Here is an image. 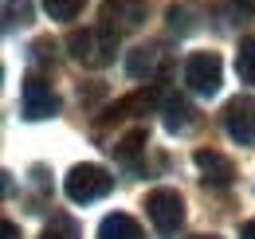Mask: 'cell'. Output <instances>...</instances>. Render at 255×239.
I'll return each instance as SVG.
<instances>
[{"instance_id": "18", "label": "cell", "mask_w": 255, "mask_h": 239, "mask_svg": "<svg viewBox=\"0 0 255 239\" xmlns=\"http://www.w3.org/2000/svg\"><path fill=\"white\" fill-rule=\"evenodd\" d=\"M28 63H32V67H47V63H55V43H51L47 35L35 39L32 51H28Z\"/></svg>"}, {"instance_id": "13", "label": "cell", "mask_w": 255, "mask_h": 239, "mask_svg": "<svg viewBox=\"0 0 255 239\" xmlns=\"http://www.w3.org/2000/svg\"><path fill=\"white\" fill-rule=\"evenodd\" d=\"M236 75H240V83L255 87V35H244L236 47Z\"/></svg>"}, {"instance_id": "2", "label": "cell", "mask_w": 255, "mask_h": 239, "mask_svg": "<svg viewBox=\"0 0 255 239\" xmlns=\"http://www.w3.org/2000/svg\"><path fill=\"white\" fill-rule=\"evenodd\" d=\"M114 188V177L102 169V165H75L63 180V192L75 200V204H95L106 192Z\"/></svg>"}, {"instance_id": "15", "label": "cell", "mask_w": 255, "mask_h": 239, "mask_svg": "<svg viewBox=\"0 0 255 239\" xmlns=\"http://www.w3.org/2000/svg\"><path fill=\"white\" fill-rule=\"evenodd\" d=\"M165 16H169V28L177 31V35H189V31L196 28V20H192V16H196V8H192V4H173Z\"/></svg>"}, {"instance_id": "11", "label": "cell", "mask_w": 255, "mask_h": 239, "mask_svg": "<svg viewBox=\"0 0 255 239\" xmlns=\"http://www.w3.org/2000/svg\"><path fill=\"white\" fill-rule=\"evenodd\" d=\"M145 145H149V129H145V125H133L126 137L110 141L106 149L114 153V157H118L122 165H133V161H137V153H145Z\"/></svg>"}, {"instance_id": "6", "label": "cell", "mask_w": 255, "mask_h": 239, "mask_svg": "<svg viewBox=\"0 0 255 239\" xmlns=\"http://www.w3.org/2000/svg\"><path fill=\"white\" fill-rule=\"evenodd\" d=\"M224 129L236 145H255V98L252 94H236L224 106Z\"/></svg>"}, {"instance_id": "4", "label": "cell", "mask_w": 255, "mask_h": 239, "mask_svg": "<svg viewBox=\"0 0 255 239\" xmlns=\"http://www.w3.org/2000/svg\"><path fill=\"white\" fill-rule=\"evenodd\" d=\"M20 106H24V118L28 121H43V118H55V114H59V98H55L51 83H47L39 71H32V75L24 79Z\"/></svg>"}, {"instance_id": "7", "label": "cell", "mask_w": 255, "mask_h": 239, "mask_svg": "<svg viewBox=\"0 0 255 239\" xmlns=\"http://www.w3.org/2000/svg\"><path fill=\"white\" fill-rule=\"evenodd\" d=\"M145 0H102V24L114 28L118 35L122 31H133L145 24Z\"/></svg>"}, {"instance_id": "14", "label": "cell", "mask_w": 255, "mask_h": 239, "mask_svg": "<svg viewBox=\"0 0 255 239\" xmlns=\"http://www.w3.org/2000/svg\"><path fill=\"white\" fill-rule=\"evenodd\" d=\"M39 239H83V232H79V224H75L71 216L55 212V216L47 220V228H43V236H39Z\"/></svg>"}, {"instance_id": "5", "label": "cell", "mask_w": 255, "mask_h": 239, "mask_svg": "<svg viewBox=\"0 0 255 239\" xmlns=\"http://www.w3.org/2000/svg\"><path fill=\"white\" fill-rule=\"evenodd\" d=\"M185 83L196 94H216L224 83V63L216 51H196L185 59Z\"/></svg>"}, {"instance_id": "8", "label": "cell", "mask_w": 255, "mask_h": 239, "mask_svg": "<svg viewBox=\"0 0 255 239\" xmlns=\"http://www.w3.org/2000/svg\"><path fill=\"white\" fill-rule=\"evenodd\" d=\"M196 169H200V180L208 184V188H228L232 180H236V165L216 149H196Z\"/></svg>"}, {"instance_id": "16", "label": "cell", "mask_w": 255, "mask_h": 239, "mask_svg": "<svg viewBox=\"0 0 255 239\" xmlns=\"http://www.w3.org/2000/svg\"><path fill=\"white\" fill-rule=\"evenodd\" d=\"M28 20H32V0H4V28L8 31Z\"/></svg>"}, {"instance_id": "9", "label": "cell", "mask_w": 255, "mask_h": 239, "mask_svg": "<svg viewBox=\"0 0 255 239\" xmlns=\"http://www.w3.org/2000/svg\"><path fill=\"white\" fill-rule=\"evenodd\" d=\"M161 110H165V129H169V133H185V129H192V121H196V110H192L181 94H165Z\"/></svg>"}, {"instance_id": "1", "label": "cell", "mask_w": 255, "mask_h": 239, "mask_svg": "<svg viewBox=\"0 0 255 239\" xmlns=\"http://www.w3.org/2000/svg\"><path fill=\"white\" fill-rule=\"evenodd\" d=\"M67 51L71 59L83 63V67H106L118 51V31L106 28V24H95V28H75L67 35Z\"/></svg>"}, {"instance_id": "12", "label": "cell", "mask_w": 255, "mask_h": 239, "mask_svg": "<svg viewBox=\"0 0 255 239\" xmlns=\"http://www.w3.org/2000/svg\"><path fill=\"white\" fill-rule=\"evenodd\" d=\"M98 239H141V228L126 212H110L102 220V228H98Z\"/></svg>"}, {"instance_id": "21", "label": "cell", "mask_w": 255, "mask_h": 239, "mask_svg": "<svg viewBox=\"0 0 255 239\" xmlns=\"http://www.w3.org/2000/svg\"><path fill=\"white\" fill-rule=\"evenodd\" d=\"M4 239H20V232H16V224H8V220H4Z\"/></svg>"}, {"instance_id": "19", "label": "cell", "mask_w": 255, "mask_h": 239, "mask_svg": "<svg viewBox=\"0 0 255 239\" xmlns=\"http://www.w3.org/2000/svg\"><path fill=\"white\" fill-rule=\"evenodd\" d=\"M232 12H236L240 20H252L255 16V0H232Z\"/></svg>"}, {"instance_id": "20", "label": "cell", "mask_w": 255, "mask_h": 239, "mask_svg": "<svg viewBox=\"0 0 255 239\" xmlns=\"http://www.w3.org/2000/svg\"><path fill=\"white\" fill-rule=\"evenodd\" d=\"M240 239H255V220H248V224L240 228Z\"/></svg>"}, {"instance_id": "17", "label": "cell", "mask_w": 255, "mask_h": 239, "mask_svg": "<svg viewBox=\"0 0 255 239\" xmlns=\"http://www.w3.org/2000/svg\"><path fill=\"white\" fill-rule=\"evenodd\" d=\"M83 4H87V0H43V12H47L51 20H75V16L83 12Z\"/></svg>"}, {"instance_id": "10", "label": "cell", "mask_w": 255, "mask_h": 239, "mask_svg": "<svg viewBox=\"0 0 255 239\" xmlns=\"http://www.w3.org/2000/svg\"><path fill=\"white\" fill-rule=\"evenodd\" d=\"M161 59H165V51H161L157 43H149V47H133L126 59V71L133 75V79H153L157 75Z\"/></svg>"}, {"instance_id": "22", "label": "cell", "mask_w": 255, "mask_h": 239, "mask_svg": "<svg viewBox=\"0 0 255 239\" xmlns=\"http://www.w3.org/2000/svg\"><path fill=\"white\" fill-rule=\"evenodd\" d=\"M196 239H220V236H196Z\"/></svg>"}, {"instance_id": "3", "label": "cell", "mask_w": 255, "mask_h": 239, "mask_svg": "<svg viewBox=\"0 0 255 239\" xmlns=\"http://www.w3.org/2000/svg\"><path fill=\"white\" fill-rule=\"evenodd\" d=\"M145 216H149V224L157 228L161 236H177L181 224H185V200H181V192L153 188V192L145 196Z\"/></svg>"}]
</instances>
